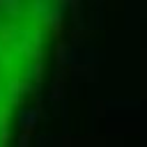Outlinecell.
<instances>
[{
	"label": "cell",
	"mask_w": 147,
	"mask_h": 147,
	"mask_svg": "<svg viewBox=\"0 0 147 147\" xmlns=\"http://www.w3.org/2000/svg\"><path fill=\"white\" fill-rule=\"evenodd\" d=\"M69 2L0 0V147H14L62 32Z\"/></svg>",
	"instance_id": "1"
}]
</instances>
